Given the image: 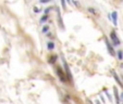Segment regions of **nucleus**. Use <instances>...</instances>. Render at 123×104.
I'll list each match as a JSON object with an SVG mask.
<instances>
[{
	"label": "nucleus",
	"instance_id": "11",
	"mask_svg": "<svg viewBox=\"0 0 123 104\" xmlns=\"http://www.w3.org/2000/svg\"><path fill=\"white\" fill-rule=\"evenodd\" d=\"M87 11H88L91 14H93V15H96V14H97V11H96V9H95V8H93V7L87 8Z\"/></svg>",
	"mask_w": 123,
	"mask_h": 104
},
{
	"label": "nucleus",
	"instance_id": "8",
	"mask_svg": "<svg viewBox=\"0 0 123 104\" xmlns=\"http://www.w3.org/2000/svg\"><path fill=\"white\" fill-rule=\"evenodd\" d=\"M57 60H58V55H57V54H54V55H51L50 58H49L48 62H49V64H55V63L57 62Z\"/></svg>",
	"mask_w": 123,
	"mask_h": 104
},
{
	"label": "nucleus",
	"instance_id": "20",
	"mask_svg": "<svg viewBox=\"0 0 123 104\" xmlns=\"http://www.w3.org/2000/svg\"><path fill=\"white\" fill-rule=\"evenodd\" d=\"M47 36H48L49 38H51V37H52V34H51V33H49V32H48V33H47Z\"/></svg>",
	"mask_w": 123,
	"mask_h": 104
},
{
	"label": "nucleus",
	"instance_id": "21",
	"mask_svg": "<svg viewBox=\"0 0 123 104\" xmlns=\"http://www.w3.org/2000/svg\"><path fill=\"white\" fill-rule=\"evenodd\" d=\"M100 100H101L102 102H105V103H106V101H105V98L102 97V95H100Z\"/></svg>",
	"mask_w": 123,
	"mask_h": 104
},
{
	"label": "nucleus",
	"instance_id": "4",
	"mask_svg": "<svg viewBox=\"0 0 123 104\" xmlns=\"http://www.w3.org/2000/svg\"><path fill=\"white\" fill-rule=\"evenodd\" d=\"M63 65H64V68H65V74H67V78H68V81H72V75H71V73H70V69L69 67H68V64L67 62H63Z\"/></svg>",
	"mask_w": 123,
	"mask_h": 104
},
{
	"label": "nucleus",
	"instance_id": "1",
	"mask_svg": "<svg viewBox=\"0 0 123 104\" xmlns=\"http://www.w3.org/2000/svg\"><path fill=\"white\" fill-rule=\"evenodd\" d=\"M56 72H57V75H58L59 79H60L62 82H65V81H68V78H67V74H65V72L63 71V68L61 66H58L56 68Z\"/></svg>",
	"mask_w": 123,
	"mask_h": 104
},
{
	"label": "nucleus",
	"instance_id": "12",
	"mask_svg": "<svg viewBox=\"0 0 123 104\" xmlns=\"http://www.w3.org/2000/svg\"><path fill=\"white\" fill-rule=\"evenodd\" d=\"M47 21H48V14H44V15L40 17V20H39V22L42 24L45 23V22H47Z\"/></svg>",
	"mask_w": 123,
	"mask_h": 104
},
{
	"label": "nucleus",
	"instance_id": "14",
	"mask_svg": "<svg viewBox=\"0 0 123 104\" xmlns=\"http://www.w3.org/2000/svg\"><path fill=\"white\" fill-rule=\"evenodd\" d=\"M60 2H61V5H62L63 9H67V0H60Z\"/></svg>",
	"mask_w": 123,
	"mask_h": 104
},
{
	"label": "nucleus",
	"instance_id": "23",
	"mask_svg": "<svg viewBox=\"0 0 123 104\" xmlns=\"http://www.w3.org/2000/svg\"><path fill=\"white\" fill-rule=\"evenodd\" d=\"M96 104H101V103H100V101H98L97 100V101H96Z\"/></svg>",
	"mask_w": 123,
	"mask_h": 104
},
{
	"label": "nucleus",
	"instance_id": "3",
	"mask_svg": "<svg viewBox=\"0 0 123 104\" xmlns=\"http://www.w3.org/2000/svg\"><path fill=\"white\" fill-rule=\"evenodd\" d=\"M105 44H106V47H107V50H108V52H109V54L113 56L114 54L117 53L116 51H114V49H113V44H112L107 38H105Z\"/></svg>",
	"mask_w": 123,
	"mask_h": 104
},
{
	"label": "nucleus",
	"instance_id": "24",
	"mask_svg": "<svg viewBox=\"0 0 123 104\" xmlns=\"http://www.w3.org/2000/svg\"><path fill=\"white\" fill-rule=\"evenodd\" d=\"M71 1H72V0H67V2H68V3H70Z\"/></svg>",
	"mask_w": 123,
	"mask_h": 104
},
{
	"label": "nucleus",
	"instance_id": "22",
	"mask_svg": "<svg viewBox=\"0 0 123 104\" xmlns=\"http://www.w3.org/2000/svg\"><path fill=\"white\" fill-rule=\"evenodd\" d=\"M120 97H121V100H123V92L120 94Z\"/></svg>",
	"mask_w": 123,
	"mask_h": 104
},
{
	"label": "nucleus",
	"instance_id": "10",
	"mask_svg": "<svg viewBox=\"0 0 123 104\" xmlns=\"http://www.w3.org/2000/svg\"><path fill=\"white\" fill-rule=\"evenodd\" d=\"M117 56H118V60L119 61H122L123 60V51L122 50L117 51Z\"/></svg>",
	"mask_w": 123,
	"mask_h": 104
},
{
	"label": "nucleus",
	"instance_id": "18",
	"mask_svg": "<svg viewBox=\"0 0 123 104\" xmlns=\"http://www.w3.org/2000/svg\"><path fill=\"white\" fill-rule=\"evenodd\" d=\"M49 1H51V0H39V2L43 3V5H44V3H48Z\"/></svg>",
	"mask_w": 123,
	"mask_h": 104
},
{
	"label": "nucleus",
	"instance_id": "25",
	"mask_svg": "<svg viewBox=\"0 0 123 104\" xmlns=\"http://www.w3.org/2000/svg\"><path fill=\"white\" fill-rule=\"evenodd\" d=\"M122 102H123V100H122Z\"/></svg>",
	"mask_w": 123,
	"mask_h": 104
},
{
	"label": "nucleus",
	"instance_id": "9",
	"mask_svg": "<svg viewBox=\"0 0 123 104\" xmlns=\"http://www.w3.org/2000/svg\"><path fill=\"white\" fill-rule=\"evenodd\" d=\"M47 49L49 51H52L55 49V42L54 41H48L47 42Z\"/></svg>",
	"mask_w": 123,
	"mask_h": 104
},
{
	"label": "nucleus",
	"instance_id": "15",
	"mask_svg": "<svg viewBox=\"0 0 123 104\" xmlns=\"http://www.w3.org/2000/svg\"><path fill=\"white\" fill-rule=\"evenodd\" d=\"M104 91H105V92H106V94H107V97H108V99H109V101H112V97H111V95H110V93L108 92V90H107V89H104Z\"/></svg>",
	"mask_w": 123,
	"mask_h": 104
},
{
	"label": "nucleus",
	"instance_id": "6",
	"mask_svg": "<svg viewBox=\"0 0 123 104\" xmlns=\"http://www.w3.org/2000/svg\"><path fill=\"white\" fill-rule=\"evenodd\" d=\"M111 21L114 26H118V12L113 11L111 13Z\"/></svg>",
	"mask_w": 123,
	"mask_h": 104
},
{
	"label": "nucleus",
	"instance_id": "7",
	"mask_svg": "<svg viewBox=\"0 0 123 104\" xmlns=\"http://www.w3.org/2000/svg\"><path fill=\"white\" fill-rule=\"evenodd\" d=\"M113 94H114V99H116V103L117 104H120L121 97H120V94H119V92H118L117 87H114V86H113Z\"/></svg>",
	"mask_w": 123,
	"mask_h": 104
},
{
	"label": "nucleus",
	"instance_id": "17",
	"mask_svg": "<svg viewBox=\"0 0 123 104\" xmlns=\"http://www.w3.org/2000/svg\"><path fill=\"white\" fill-rule=\"evenodd\" d=\"M33 11H34L35 13H39V12H40V9H39L38 7H34V8H33Z\"/></svg>",
	"mask_w": 123,
	"mask_h": 104
},
{
	"label": "nucleus",
	"instance_id": "16",
	"mask_svg": "<svg viewBox=\"0 0 123 104\" xmlns=\"http://www.w3.org/2000/svg\"><path fill=\"white\" fill-rule=\"evenodd\" d=\"M72 2L74 3V5H75L76 8H80V7H81V5H80V2L77 1V0H72Z\"/></svg>",
	"mask_w": 123,
	"mask_h": 104
},
{
	"label": "nucleus",
	"instance_id": "19",
	"mask_svg": "<svg viewBox=\"0 0 123 104\" xmlns=\"http://www.w3.org/2000/svg\"><path fill=\"white\" fill-rule=\"evenodd\" d=\"M51 9H52V8H47V9L45 10V14H48V13H49V11H50Z\"/></svg>",
	"mask_w": 123,
	"mask_h": 104
},
{
	"label": "nucleus",
	"instance_id": "2",
	"mask_svg": "<svg viewBox=\"0 0 123 104\" xmlns=\"http://www.w3.org/2000/svg\"><path fill=\"white\" fill-rule=\"evenodd\" d=\"M110 40H111V44L113 46H120L121 44L120 38L118 37V35H117V33L114 30H111V33H110Z\"/></svg>",
	"mask_w": 123,
	"mask_h": 104
},
{
	"label": "nucleus",
	"instance_id": "13",
	"mask_svg": "<svg viewBox=\"0 0 123 104\" xmlns=\"http://www.w3.org/2000/svg\"><path fill=\"white\" fill-rule=\"evenodd\" d=\"M42 32L44 33V34H47V33L49 32V26L48 25H44L42 28Z\"/></svg>",
	"mask_w": 123,
	"mask_h": 104
},
{
	"label": "nucleus",
	"instance_id": "5",
	"mask_svg": "<svg viewBox=\"0 0 123 104\" xmlns=\"http://www.w3.org/2000/svg\"><path fill=\"white\" fill-rule=\"evenodd\" d=\"M112 75H113V78H114V80L117 81V83H118L120 87H122L123 88V82H122V80L120 79V77H119V75L117 74V72L116 71H112Z\"/></svg>",
	"mask_w": 123,
	"mask_h": 104
}]
</instances>
